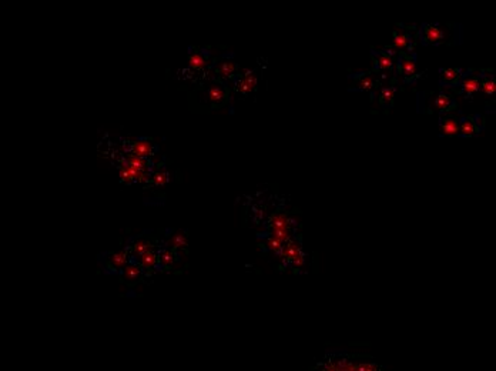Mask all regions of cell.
Masks as SVG:
<instances>
[{
    "label": "cell",
    "mask_w": 496,
    "mask_h": 371,
    "mask_svg": "<svg viewBox=\"0 0 496 371\" xmlns=\"http://www.w3.org/2000/svg\"><path fill=\"white\" fill-rule=\"evenodd\" d=\"M318 371H381L375 361L352 356H331L319 364Z\"/></svg>",
    "instance_id": "6da1fadb"
},
{
    "label": "cell",
    "mask_w": 496,
    "mask_h": 371,
    "mask_svg": "<svg viewBox=\"0 0 496 371\" xmlns=\"http://www.w3.org/2000/svg\"><path fill=\"white\" fill-rule=\"evenodd\" d=\"M419 37L424 44H439L445 41V31L439 24L424 23L419 31Z\"/></svg>",
    "instance_id": "7a4b0ae2"
},
{
    "label": "cell",
    "mask_w": 496,
    "mask_h": 371,
    "mask_svg": "<svg viewBox=\"0 0 496 371\" xmlns=\"http://www.w3.org/2000/svg\"><path fill=\"white\" fill-rule=\"evenodd\" d=\"M398 70L402 73V76L405 77V81H415L418 77L417 74V56L411 51V53H404L399 54L398 59Z\"/></svg>",
    "instance_id": "3957f363"
},
{
    "label": "cell",
    "mask_w": 496,
    "mask_h": 371,
    "mask_svg": "<svg viewBox=\"0 0 496 371\" xmlns=\"http://www.w3.org/2000/svg\"><path fill=\"white\" fill-rule=\"evenodd\" d=\"M482 124H481V116L479 114H474V116H468V117H462L459 121V134L462 137H472L477 136L482 131Z\"/></svg>",
    "instance_id": "277c9868"
},
{
    "label": "cell",
    "mask_w": 496,
    "mask_h": 371,
    "mask_svg": "<svg viewBox=\"0 0 496 371\" xmlns=\"http://www.w3.org/2000/svg\"><path fill=\"white\" fill-rule=\"evenodd\" d=\"M467 71H464L459 67H449V69H441L439 70V83L442 86L452 87V86H459L461 81L464 79Z\"/></svg>",
    "instance_id": "5b68a950"
},
{
    "label": "cell",
    "mask_w": 496,
    "mask_h": 371,
    "mask_svg": "<svg viewBox=\"0 0 496 371\" xmlns=\"http://www.w3.org/2000/svg\"><path fill=\"white\" fill-rule=\"evenodd\" d=\"M459 86H461V93L465 97L471 99L481 89V77H478L475 74H472L471 71H468V73H465V76H464V79H462Z\"/></svg>",
    "instance_id": "8992f818"
},
{
    "label": "cell",
    "mask_w": 496,
    "mask_h": 371,
    "mask_svg": "<svg viewBox=\"0 0 496 371\" xmlns=\"http://www.w3.org/2000/svg\"><path fill=\"white\" fill-rule=\"evenodd\" d=\"M394 39V46L397 50L401 51V54L404 53H411V46H412V36L409 31H394L392 34Z\"/></svg>",
    "instance_id": "52a82bcc"
},
{
    "label": "cell",
    "mask_w": 496,
    "mask_h": 371,
    "mask_svg": "<svg viewBox=\"0 0 496 371\" xmlns=\"http://www.w3.org/2000/svg\"><path fill=\"white\" fill-rule=\"evenodd\" d=\"M439 131L441 136H457L459 133V120L455 117H441L439 120Z\"/></svg>",
    "instance_id": "ba28073f"
},
{
    "label": "cell",
    "mask_w": 496,
    "mask_h": 371,
    "mask_svg": "<svg viewBox=\"0 0 496 371\" xmlns=\"http://www.w3.org/2000/svg\"><path fill=\"white\" fill-rule=\"evenodd\" d=\"M354 79L357 80L355 83V90H362V91H369L374 90L375 86H377V80L374 76L368 74V73H358L354 76Z\"/></svg>",
    "instance_id": "9c48e42d"
},
{
    "label": "cell",
    "mask_w": 496,
    "mask_h": 371,
    "mask_svg": "<svg viewBox=\"0 0 496 371\" xmlns=\"http://www.w3.org/2000/svg\"><path fill=\"white\" fill-rule=\"evenodd\" d=\"M372 57L378 70H391L394 67L392 54H388V51H372Z\"/></svg>",
    "instance_id": "30bf717a"
},
{
    "label": "cell",
    "mask_w": 496,
    "mask_h": 371,
    "mask_svg": "<svg viewBox=\"0 0 496 371\" xmlns=\"http://www.w3.org/2000/svg\"><path fill=\"white\" fill-rule=\"evenodd\" d=\"M434 106L437 107L438 110L441 111L454 110V109H457L458 107L455 99L451 97V96H448L445 93H439L437 97L434 99Z\"/></svg>",
    "instance_id": "8fae6325"
},
{
    "label": "cell",
    "mask_w": 496,
    "mask_h": 371,
    "mask_svg": "<svg viewBox=\"0 0 496 371\" xmlns=\"http://www.w3.org/2000/svg\"><path fill=\"white\" fill-rule=\"evenodd\" d=\"M131 154H134V156H137V157H143L144 159V156H149L150 153H151V144H150V141H146V140H141V141H136L133 146H131Z\"/></svg>",
    "instance_id": "7c38bea8"
},
{
    "label": "cell",
    "mask_w": 496,
    "mask_h": 371,
    "mask_svg": "<svg viewBox=\"0 0 496 371\" xmlns=\"http://www.w3.org/2000/svg\"><path fill=\"white\" fill-rule=\"evenodd\" d=\"M255 83H257L255 77L248 71V74H246V76L239 81V87H237V89H239L241 93H249V91L254 89Z\"/></svg>",
    "instance_id": "4fadbf2b"
},
{
    "label": "cell",
    "mask_w": 496,
    "mask_h": 371,
    "mask_svg": "<svg viewBox=\"0 0 496 371\" xmlns=\"http://www.w3.org/2000/svg\"><path fill=\"white\" fill-rule=\"evenodd\" d=\"M394 96H395V87H382L379 93V103L384 107H389L392 104Z\"/></svg>",
    "instance_id": "5bb4252c"
},
{
    "label": "cell",
    "mask_w": 496,
    "mask_h": 371,
    "mask_svg": "<svg viewBox=\"0 0 496 371\" xmlns=\"http://www.w3.org/2000/svg\"><path fill=\"white\" fill-rule=\"evenodd\" d=\"M126 166L137 171H147L146 170V161H144V159L143 157H137L134 154H130L129 157H127Z\"/></svg>",
    "instance_id": "9a60e30c"
},
{
    "label": "cell",
    "mask_w": 496,
    "mask_h": 371,
    "mask_svg": "<svg viewBox=\"0 0 496 371\" xmlns=\"http://www.w3.org/2000/svg\"><path fill=\"white\" fill-rule=\"evenodd\" d=\"M481 89L487 96H492L496 90V83L494 80V77H491V76L485 77L484 81H481Z\"/></svg>",
    "instance_id": "2e32d148"
},
{
    "label": "cell",
    "mask_w": 496,
    "mask_h": 371,
    "mask_svg": "<svg viewBox=\"0 0 496 371\" xmlns=\"http://www.w3.org/2000/svg\"><path fill=\"white\" fill-rule=\"evenodd\" d=\"M189 64L193 67V69H203V67L207 64V60H206L201 54L196 53V54H193V56L189 59Z\"/></svg>",
    "instance_id": "e0dca14e"
},
{
    "label": "cell",
    "mask_w": 496,
    "mask_h": 371,
    "mask_svg": "<svg viewBox=\"0 0 496 371\" xmlns=\"http://www.w3.org/2000/svg\"><path fill=\"white\" fill-rule=\"evenodd\" d=\"M209 96L211 100L219 103V101H221L224 97H226V93H224V90H223L221 87H213V89L210 90Z\"/></svg>",
    "instance_id": "ac0fdd59"
},
{
    "label": "cell",
    "mask_w": 496,
    "mask_h": 371,
    "mask_svg": "<svg viewBox=\"0 0 496 371\" xmlns=\"http://www.w3.org/2000/svg\"><path fill=\"white\" fill-rule=\"evenodd\" d=\"M219 71L223 76H233V73L236 71V66L233 63H221L219 67Z\"/></svg>",
    "instance_id": "d6986e66"
},
{
    "label": "cell",
    "mask_w": 496,
    "mask_h": 371,
    "mask_svg": "<svg viewBox=\"0 0 496 371\" xmlns=\"http://www.w3.org/2000/svg\"><path fill=\"white\" fill-rule=\"evenodd\" d=\"M167 180H169V174H167L166 171L156 173V174L153 176V184H156V186H161V184H164Z\"/></svg>",
    "instance_id": "ffe728a7"
},
{
    "label": "cell",
    "mask_w": 496,
    "mask_h": 371,
    "mask_svg": "<svg viewBox=\"0 0 496 371\" xmlns=\"http://www.w3.org/2000/svg\"><path fill=\"white\" fill-rule=\"evenodd\" d=\"M153 260H154V256H153L151 253H146V254L143 256V263H144V264H151Z\"/></svg>",
    "instance_id": "44dd1931"
},
{
    "label": "cell",
    "mask_w": 496,
    "mask_h": 371,
    "mask_svg": "<svg viewBox=\"0 0 496 371\" xmlns=\"http://www.w3.org/2000/svg\"><path fill=\"white\" fill-rule=\"evenodd\" d=\"M120 179H121V180H123V181H126V183H130L129 174H127V170H126V167L120 170Z\"/></svg>",
    "instance_id": "7402d4cb"
},
{
    "label": "cell",
    "mask_w": 496,
    "mask_h": 371,
    "mask_svg": "<svg viewBox=\"0 0 496 371\" xmlns=\"http://www.w3.org/2000/svg\"><path fill=\"white\" fill-rule=\"evenodd\" d=\"M113 261H114L117 266L123 264V263H124V254H117V256H114V257H113Z\"/></svg>",
    "instance_id": "603a6c76"
},
{
    "label": "cell",
    "mask_w": 496,
    "mask_h": 371,
    "mask_svg": "<svg viewBox=\"0 0 496 371\" xmlns=\"http://www.w3.org/2000/svg\"><path fill=\"white\" fill-rule=\"evenodd\" d=\"M134 249H136V251H137V253H141V251H144L146 249H147V246H146L144 243H139V244H136V247H134Z\"/></svg>",
    "instance_id": "cb8c5ba5"
},
{
    "label": "cell",
    "mask_w": 496,
    "mask_h": 371,
    "mask_svg": "<svg viewBox=\"0 0 496 371\" xmlns=\"http://www.w3.org/2000/svg\"><path fill=\"white\" fill-rule=\"evenodd\" d=\"M127 274H129V276H136V274H137V269H136V267H131V269H129V271H127Z\"/></svg>",
    "instance_id": "d4e9b609"
}]
</instances>
